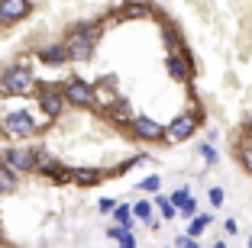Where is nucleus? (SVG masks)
Instances as JSON below:
<instances>
[{"label": "nucleus", "instance_id": "f257e3e1", "mask_svg": "<svg viewBox=\"0 0 252 248\" xmlns=\"http://www.w3.org/2000/svg\"><path fill=\"white\" fill-rule=\"evenodd\" d=\"M97 39H100V23H81V26H74L65 39L68 58L71 61H88L91 55H94Z\"/></svg>", "mask_w": 252, "mask_h": 248}, {"label": "nucleus", "instance_id": "f03ea898", "mask_svg": "<svg viewBox=\"0 0 252 248\" xmlns=\"http://www.w3.org/2000/svg\"><path fill=\"white\" fill-rule=\"evenodd\" d=\"M32 71L30 68H23V65H13L7 68V71L0 74V87L7 90V94H26V90H32Z\"/></svg>", "mask_w": 252, "mask_h": 248}, {"label": "nucleus", "instance_id": "7ed1b4c3", "mask_svg": "<svg viewBox=\"0 0 252 248\" xmlns=\"http://www.w3.org/2000/svg\"><path fill=\"white\" fill-rule=\"evenodd\" d=\"M62 94H65V100L71 103V107H78V110H88V107H94V103H97L94 87H91V84H84V81H78V78L65 81Z\"/></svg>", "mask_w": 252, "mask_h": 248}, {"label": "nucleus", "instance_id": "20e7f679", "mask_svg": "<svg viewBox=\"0 0 252 248\" xmlns=\"http://www.w3.org/2000/svg\"><path fill=\"white\" fill-rule=\"evenodd\" d=\"M197 132V113H181L165 126V142H188Z\"/></svg>", "mask_w": 252, "mask_h": 248}, {"label": "nucleus", "instance_id": "39448f33", "mask_svg": "<svg viewBox=\"0 0 252 248\" xmlns=\"http://www.w3.org/2000/svg\"><path fill=\"white\" fill-rule=\"evenodd\" d=\"M3 132L13 136V139H30V136H36V123H32V116L26 110H13L3 119Z\"/></svg>", "mask_w": 252, "mask_h": 248}, {"label": "nucleus", "instance_id": "423d86ee", "mask_svg": "<svg viewBox=\"0 0 252 248\" xmlns=\"http://www.w3.org/2000/svg\"><path fill=\"white\" fill-rule=\"evenodd\" d=\"M133 132H136V139H142V142H158V139H165V126L162 123H156V119H149V116H133Z\"/></svg>", "mask_w": 252, "mask_h": 248}, {"label": "nucleus", "instance_id": "0eeeda50", "mask_svg": "<svg viewBox=\"0 0 252 248\" xmlns=\"http://www.w3.org/2000/svg\"><path fill=\"white\" fill-rule=\"evenodd\" d=\"M3 161H7L13 171H32L36 168V152H30V148H7Z\"/></svg>", "mask_w": 252, "mask_h": 248}, {"label": "nucleus", "instance_id": "6e6552de", "mask_svg": "<svg viewBox=\"0 0 252 248\" xmlns=\"http://www.w3.org/2000/svg\"><path fill=\"white\" fill-rule=\"evenodd\" d=\"M32 0H0V13L7 23H20L23 16H30Z\"/></svg>", "mask_w": 252, "mask_h": 248}, {"label": "nucleus", "instance_id": "1a4fd4ad", "mask_svg": "<svg viewBox=\"0 0 252 248\" xmlns=\"http://www.w3.org/2000/svg\"><path fill=\"white\" fill-rule=\"evenodd\" d=\"M39 107H42L49 116H59L62 107H65V94H62L59 87H45L42 94H39Z\"/></svg>", "mask_w": 252, "mask_h": 248}, {"label": "nucleus", "instance_id": "9d476101", "mask_svg": "<svg viewBox=\"0 0 252 248\" xmlns=\"http://www.w3.org/2000/svg\"><path fill=\"white\" fill-rule=\"evenodd\" d=\"M165 68H168V74L171 78H178V81H188L191 78V55H175V52H171L168 58H165Z\"/></svg>", "mask_w": 252, "mask_h": 248}, {"label": "nucleus", "instance_id": "9b49d317", "mask_svg": "<svg viewBox=\"0 0 252 248\" xmlns=\"http://www.w3.org/2000/svg\"><path fill=\"white\" fill-rule=\"evenodd\" d=\"M39 58H42L45 65H65V61H71V58H68L65 42H62V45H45V49H39Z\"/></svg>", "mask_w": 252, "mask_h": 248}, {"label": "nucleus", "instance_id": "f8f14e48", "mask_svg": "<svg viewBox=\"0 0 252 248\" xmlns=\"http://www.w3.org/2000/svg\"><path fill=\"white\" fill-rule=\"evenodd\" d=\"M104 181V171L100 168H78L74 171V184L78 187H94V184Z\"/></svg>", "mask_w": 252, "mask_h": 248}, {"label": "nucleus", "instance_id": "ddd939ff", "mask_svg": "<svg viewBox=\"0 0 252 248\" xmlns=\"http://www.w3.org/2000/svg\"><path fill=\"white\" fill-rule=\"evenodd\" d=\"M10 190H16V171L7 161H0V193H10Z\"/></svg>", "mask_w": 252, "mask_h": 248}, {"label": "nucleus", "instance_id": "4468645a", "mask_svg": "<svg viewBox=\"0 0 252 248\" xmlns=\"http://www.w3.org/2000/svg\"><path fill=\"white\" fill-rule=\"evenodd\" d=\"M210 222H214V216H210V213H204V216H194V219H191V226H188V235H194V239H197V235L204 232Z\"/></svg>", "mask_w": 252, "mask_h": 248}, {"label": "nucleus", "instance_id": "2eb2a0df", "mask_svg": "<svg viewBox=\"0 0 252 248\" xmlns=\"http://www.w3.org/2000/svg\"><path fill=\"white\" fill-rule=\"evenodd\" d=\"M113 216H117V222H120V226H126V229L133 226V206H129V203H117Z\"/></svg>", "mask_w": 252, "mask_h": 248}, {"label": "nucleus", "instance_id": "dca6fc26", "mask_svg": "<svg viewBox=\"0 0 252 248\" xmlns=\"http://www.w3.org/2000/svg\"><path fill=\"white\" fill-rule=\"evenodd\" d=\"M94 97H97V103H107V107H110V103H113V87H110V81H100V84L94 87Z\"/></svg>", "mask_w": 252, "mask_h": 248}, {"label": "nucleus", "instance_id": "f3484780", "mask_svg": "<svg viewBox=\"0 0 252 248\" xmlns=\"http://www.w3.org/2000/svg\"><path fill=\"white\" fill-rule=\"evenodd\" d=\"M133 216L142 219V222H152V203H149V200H139V203L133 206Z\"/></svg>", "mask_w": 252, "mask_h": 248}, {"label": "nucleus", "instance_id": "a211bd4d", "mask_svg": "<svg viewBox=\"0 0 252 248\" xmlns=\"http://www.w3.org/2000/svg\"><path fill=\"white\" fill-rule=\"evenodd\" d=\"M158 213H162V219H175L178 216V206L171 203L168 197H158Z\"/></svg>", "mask_w": 252, "mask_h": 248}, {"label": "nucleus", "instance_id": "6ab92c4d", "mask_svg": "<svg viewBox=\"0 0 252 248\" xmlns=\"http://www.w3.org/2000/svg\"><path fill=\"white\" fill-rule=\"evenodd\" d=\"M197 152H200V158L207 161V165H217V148L210 145V142H204V145H200Z\"/></svg>", "mask_w": 252, "mask_h": 248}, {"label": "nucleus", "instance_id": "aec40b11", "mask_svg": "<svg viewBox=\"0 0 252 248\" xmlns=\"http://www.w3.org/2000/svg\"><path fill=\"white\" fill-rule=\"evenodd\" d=\"M171 203H175V206H178V210H181V206H185L188 203V200H191V193H188V187H181V190H175V193H171Z\"/></svg>", "mask_w": 252, "mask_h": 248}, {"label": "nucleus", "instance_id": "412c9836", "mask_svg": "<svg viewBox=\"0 0 252 248\" xmlns=\"http://www.w3.org/2000/svg\"><path fill=\"white\" fill-rule=\"evenodd\" d=\"M207 200H210V206H223V200H226V193H223V187H210Z\"/></svg>", "mask_w": 252, "mask_h": 248}, {"label": "nucleus", "instance_id": "4be33fe9", "mask_svg": "<svg viewBox=\"0 0 252 248\" xmlns=\"http://www.w3.org/2000/svg\"><path fill=\"white\" fill-rule=\"evenodd\" d=\"M239 161H243V168L252 174V145H243V148H239Z\"/></svg>", "mask_w": 252, "mask_h": 248}, {"label": "nucleus", "instance_id": "5701e85b", "mask_svg": "<svg viewBox=\"0 0 252 248\" xmlns=\"http://www.w3.org/2000/svg\"><path fill=\"white\" fill-rule=\"evenodd\" d=\"M158 184H162V177H158V174H149L146 181L139 184V187H142V190H149V193H156V190H158Z\"/></svg>", "mask_w": 252, "mask_h": 248}, {"label": "nucleus", "instance_id": "b1692460", "mask_svg": "<svg viewBox=\"0 0 252 248\" xmlns=\"http://www.w3.org/2000/svg\"><path fill=\"white\" fill-rule=\"evenodd\" d=\"M149 10H146V3H129V7L123 10V16H146Z\"/></svg>", "mask_w": 252, "mask_h": 248}, {"label": "nucleus", "instance_id": "393cba45", "mask_svg": "<svg viewBox=\"0 0 252 248\" xmlns=\"http://www.w3.org/2000/svg\"><path fill=\"white\" fill-rule=\"evenodd\" d=\"M194 213H197V203H194V197H191V200H188V203L178 210V216H185V219H194Z\"/></svg>", "mask_w": 252, "mask_h": 248}, {"label": "nucleus", "instance_id": "a878e982", "mask_svg": "<svg viewBox=\"0 0 252 248\" xmlns=\"http://www.w3.org/2000/svg\"><path fill=\"white\" fill-rule=\"evenodd\" d=\"M175 248H197V242H194V235H178V239H175Z\"/></svg>", "mask_w": 252, "mask_h": 248}, {"label": "nucleus", "instance_id": "bb28decb", "mask_svg": "<svg viewBox=\"0 0 252 248\" xmlns=\"http://www.w3.org/2000/svg\"><path fill=\"white\" fill-rule=\"evenodd\" d=\"M97 210H100V213H113V210H117V200L104 197V200H100V203H97Z\"/></svg>", "mask_w": 252, "mask_h": 248}, {"label": "nucleus", "instance_id": "cd10ccee", "mask_svg": "<svg viewBox=\"0 0 252 248\" xmlns=\"http://www.w3.org/2000/svg\"><path fill=\"white\" fill-rule=\"evenodd\" d=\"M120 248H136V235H133V232H126L123 239H120Z\"/></svg>", "mask_w": 252, "mask_h": 248}, {"label": "nucleus", "instance_id": "c85d7f7f", "mask_svg": "<svg viewBox=\"0 0 252 248\" xmlns=\"http://www.w3.org/2000/svg\"><path fill=\"white\" fill-rule=\"evenodd\" d=\"M126 232H129V229H126V226H113V229H110V232H107V235H110V239H117V242H120V239H123Z\"/></svg>", "mask_w": 252, "mask_h": 248}, {"label": "nucleus", "instance_id": "c756f323", "mask_svg": "<svg viewBox=\"0 0 252 248\" xmlns=\"http://www.w3.org/2000/svg\"><path fill=\"white\" fill-rule=\"evenodd\" d=\"M236 229H239V226H236V219H226V232L236 235Z\"/></svg>", "mask_w": 252, "mask_h": 248}, {"label": "nucleus", "instance_id": "7c9ffc66", "mask_svg": "<svg viewBox=\"0 0 252 248\" xmlns=\"http://www.w3.org/2000/svg\"><path fill=\"white\" fill-rule=\"evenodd\" d=\"M246 129L252 132V113H249V116H246Z\"/></svg>", "mask_w": 252, "mask_h": 248}, {"label": "nucleus", "instance_id": "2f4dec72", "mask_svg": "<svg viewBox=\"0 0 252 248\" xmlns=\"http://www.w3.org/2000/svg\"><path fill=\"white\" fill-rule=\"evenodd\" d=\"M3 26H10V23H7V20H3V13H0V29H3Z\"/></svg>", "mask_w": 252, "mask_h": 248}, {"label": "nucleus", "instance_id": "473e14b6", "mask_svg": "<svg viewBox=\"0 0 252 248\" xmlns=\"http://www.w3.org/2000/svg\"><path fill=\"white\" fill-rule=\"evenodd\" d=\"M214 248H226V242H217V245H214Z\"/></svg>", "mask_w": 252, "mask_h": 248}, {"label": "nucleus", "instance_id": "72a5a7b5", "mask_svg": "<svg viewBox=\"0 0 252 248\" xmlns=\"http://www.w3.org/2000/svg\"><path fill=\"white\" fill-rule=\"evenodd\" d=\"M246 248H252V239H249V242H246Z\"/></svg>", "mask_w": 252, "mask_h": 248}]
</instances>
